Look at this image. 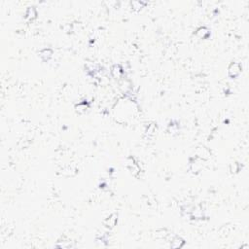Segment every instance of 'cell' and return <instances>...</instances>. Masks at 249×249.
Here are the masks:
<instances>
[{
	"label": "cell",
	"mask_w": 249,
	"mask_h": 249,
	"mask_svg": "<svg viewBox=\"0 0 249 249\" xmlns=\"http://www.w3.org/2000/svg\"><path fill=\"white\" fill-rule=\"evenodd\" d=\"M229 75L231 76V77H237V76L239 75V73L241 71V67H240V64L238 62H233L231 63V65L229 66Z\"/></svg>",
	"instance_id": "1"
},
{
	"label": "cell",
	"mask_w": 249,
	"mask_h": 249,
	"mask_svg": "<svg viewBox=\"0 0 249 249\" xmlns=\"http://www.w3.org/2000/svg\"><path fill=\"white\" fill-rule=\"evenodd\" d=\"M117 223V214H111L108 218L105 220V226L107 228H113Z\"/></svg>",
	"instance_id": "2"
},
{
	"label": "cell",
	"mask_w": 249,
	"mask_h": 249,
	"mask_svg": "<svg viewBox=\"0 0 249 249\" xmlns=\"http://www.w3.org/2000/svg\"><path fill=\"white\" fill-rule=\"evenodd\" d=\"M197 157L200 158V159H203V160H205V159H208L209 158V152L207 151V149L205 148H199L197 149Z\"/></svg>",
	"instance_id": "3"
},
{
	"label": "cell",
	"mask_w": 249,
	"mask_h": 249,
	"mask_svg": "<svg viewBox=\"0 0 249 249\" xmlns=\"http://www.w3.org/2000/svg\"><path fill=\"white\" fill-rule=\"evenodd\" d=\"M183 243H184V241H183V239H182V238H173V240L171 241L170 246L172 248H180L182 245H183Z\"/></svg>",
	"instance_id": "4"
},
{
	"label": "cell",
	"mask_w": 249,
	"mask_h": 249,
	"mask_svg": "<svg viewBox=\"0 0 249 249\" xmlns=\"http://www.w3.org/2000/svg\"><path fill=\"white\" fill-rule=\"evenodd\" d=\"M196 34H197V37L200 38V39H203V38H205L207 35L209 34V32H208V30H207L205 27H200V28L197 29Z\"/></svg>",
	"instance_id": "5"
},
{
	"label": "cell",
	"mask_w": 249,
	"mask_h": 249,
	"mask_svg": "<svg viewBox=\"0 0 249 249\" xmlns=\"http://www.w3.org/2000/svg\"><path fill=\"white\" fill-rule=\"evenodd\" d=\"M36 16H37V12H36V10H35L34 7H29L27 9L26 18L28 19V20H33V19L36 18Z\"/></svg>",
	"instance_id": "6"
},
{
	"label": "cell",
	"mask_w": 249,
	"mask_h": 249,
	"mask_svg": "<svg viewBox=\"0 0 249 249\" xmlns=\"http://www.w3.org/2000/svg\"><path fill=\"white\" fill-rule=\"evenodd\" d=\"M53 55V52H52V50L51 49H44L42 52H41V57H43L44 59L47 60V59H49L51 57H52Z\"/></svg>",
	"instance_id": "7"
},
{
	"label": "cell",
	"mask_w": 249,
	"mask_h": 249,
	"mask_svg": "<svg viewBox=\"0 0 249 249\" xmlns=\"http://www.w3.org/2000/svg\"><path fill=\"white\" fill-rule=\"evenodd\" d=\"M112 74L114 77H120L121 75H122V69H121L120 66H114V68L112 70Z\"/></svg>",
	"instance_id": "8"
},
{
	"label": "cell",
	"mask_w": 249,
	"mask_h": 249,
	"mask_svg": "<svg viewBox=\"0 0 249 249\" xmlns=\"http://www.w3.org/2000/svg\"><path fill=\"white\" fill-rule=\"evenodd\" d=\"M76 109H77V111H79L80 113H83L88 109V105L85 103H80L76 106Z\"/></svg>",
	"instance_id": "9"
},
{
	"label": "cell",
	"mask_w": 249,
	"mask_h": 249,
	"mask_svg": "<svg viewBox=\"0 0 249 249\" xmlns=\"http://www.w3.org/2000/svg\"><path fill=\"white\" fill-rule=\"evenodd\" d=\"M132 6L133 9H141L143 6V3L140 1H133L132 2Z\"/></svg>",
	"instance_id": "10"
},
{
	"label": "cell",
	"mask_w": 249,
	"mask_h": 249,
	"mask_svg": "<svg viewBox=\"0 0 249 249\" xmlns=\"http://www.w3.org/2000/svg\"><path fill=\"white\" fill-rule=\"evenodd\" d=\"M238 170V164H232L231 165V171L232 172H237Z\"/></svg>",
	"instance_id": "11"
}]
</instances>
